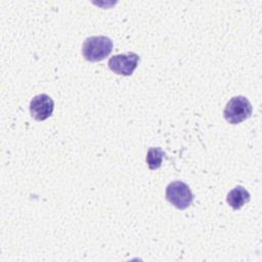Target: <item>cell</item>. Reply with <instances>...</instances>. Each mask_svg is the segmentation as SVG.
<instances>
[{
	"instance_id": "obj_3",
	"label": "cell",
	"mask_w": 262,
	"mask_h": 262,
	"mask_svg": "<svg viewBox=\"0 0 262 262\" xmlns=\"http://www.w3.org/2000/svg\"><path fill=\"white\" fill-rule=\"evenodd\" d=\"M166 199L179 210L188 208L193 202V194L189 186L182 181L170 182L166 188Z\"/></svg>"
},
{
	"instance_id": "obj_7",
	"label": "cell",
	"mask_w": 262,
	"mask_h": 262,
	"mask_svg": "<svg viewBox=\"0 0 262 262\" xmlns=\"http://www.w3.org/2000/svg\"><path fill=\"white\" fill-rule=\"evenodd\" d=\"M165 152L160 147H150L146 154V163L150 170H157L161 167Z\"/></svg>"
},
{
	"instance_id": "obj_1",
	"label": "cell",
	"mask_w": 262,
	"mask_h": 262,
	"mask_svg": "<svg viewBox=\"0 0 262 262\" xmlns=\"http://www.w3.org/2000/svg\"><path fill=\"white\" fill-rule=\"evenodd\" d=\"M113 46V41L106 36H91L85 39L82 45V54L88 61H100L110 55Z\"/></svg>"
},
{
	"instance_id": "obj_4",
	"label": "cell",
	"mask_w": 262,
	"mask_h": 262,
	"mask_svg": "<svg viewBox=\"0 0 262 262\" xmlns=\"http://www.w3.org/2000/svg\"><path fill=\"white\" fill-rule=\"evenodd\" d=\"M140 57L135 52L117 54L108 59L107 66L112 72L121 76H130L137 68Z\"/></svg>"
},
{
	"instance_id": "obj_5",
	"label": "cell",
	"mask_w": 262,
	"mask_h": 262,
	"mask_svg": "<svg viewBox=\"0 0 262 262\" xmlns=\"http://www.w3.org/2000/svg\"><path fill=\"white\" fill-rule=\"evenodd\" d=\"M53 108V99L45 93H41L34 96L30 101L31 116L37 121H44L48 119L52 115Z\"/></svg>"
},
{
	"instance_id": "obj_2",
	"label": "cell",
	"mask_w": 262,
	"mask_h": 262,
	"mask_svg": "<svg viewBox=\"0 0 262 262\" xmlns=\"http://www.w3.org/2000/svg\"><path fill=\"white\" fill-rule=\"evenodd\" d=\"M253 107L249 99L243 95L233 96L226 103L223 111L224 119L232 125L242 123L252 115Z\"/></svg>"
},
{
	"instance_id": "obj_6",
	"label": "cell",
	"mask_w": 262,
	"mask_h": 262,
	"mask_svg": "<svg viewBox=\"0 0 262 262\" xmlns=\"http://www.w3.org/2000/svg\"><path fill=\"white\" fill-rule=\"evenodd\" d=\"M250 201L249 191L242 185L232 188L226 195L227 204L234 210H239Z\"/></svg>"
}]
</instances>
